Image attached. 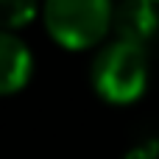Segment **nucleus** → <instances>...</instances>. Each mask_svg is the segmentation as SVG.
Segmentation results:
<instances>
[{"instance_id": "obj_6", "label": "nucleus", "mask_w": 159, "mask_h": 159, "mask_svg": "<svg viewBox=\"0 0 159 159\" xmlns=\"http://www.w3.org/2000/svg\"><path fill=\"white\" fill-rule=\"evenodd\" d=\"M151 3H159V0H151Z\"/></svg>"}, {"instance_id": "obj_2", "label": "nucleus", "mask_w": 159, "mask_h": 159, "mask_svg": "<svg viewBox=\"0 0 159 159\" xmlns=\"http://www.w3.org/2000/svg\"><path fill=\"white\" fill-rule=\"evenodd\" d=\"M42 20L48 36L64 50H89L103 42L112 25L109 0H45Z\"/></svg>"}, {"instance_id": "obj_3", "label": "nucleus", "mask_w": 159, "mask_h": 159, "mask_svg": "<svg viewBox=\"0 0 159 159\" xmlns=\"http://www.w3.org/2000/svg\"><path fill=\"white\" fill-rule=\"evenodd\" d=\"M34 73V56L28 45L14 34L0 28V95L20 92Z\"/></svg>"}, {"instance_id": "obj_1", "label": "nucleus", "mask_w": 159, "mask_h": 159, "mask_svg": "<svg viewBox=\"0 0 159 159\" xmlns=\"http://www.w3.org/2000/svg\"><path fill=\"white\" fill-rule=\"evenodd\" d=\"M89 84L95 95L112 106H129L143 98L148 87V56L140 42L112 39L101 45L89 64Z\"/></svg>"}, {"instance_id": "obj_4", "label": "nucleus", "mask_w": 159, "mask_h": 159, "mask_svg": "<svg viewBox=\"0 0 159 159\" xmlns=\"http://www.w3.org/2000/svg\"><path fill=\"white\" fill-rule=\"evenodd\" d=\"M157 28V14L151 11V0H137V3H126L123 11L117 14V31L120 39H131L140 42Z\"/></svg>"}, {"instance_id": "obj_5", "label": "nucleus", "mask_w": 159, "mask_h": 159, "mask_svg": "<svg viewBox=\"0 0 159 159\" xmlns=\"http://www.w3.org/2000/svg\"><path fill=\"white\" fill-rule=\"evenodd\" d=\"M39 0H0V28L20 31L36 20Z\"/></svg>"}]
</instances>
